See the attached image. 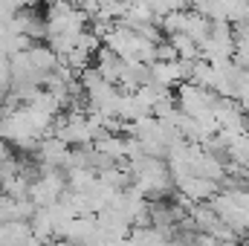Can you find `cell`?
Wrapping results in <instances>:
<instances>
[{
	"label": "cell",
	"instance_id": "6da1fadb",
	"mask_svg": "<svg viewBox=\"0 0 249 246\" xmlns=\"http://www.w3.org/2000/svg\"><path fill=\"white\" fill-rule=\"evenodd\" d=\"M23 58L29 64V72L35 75V81L41 84L44 81V75L47 72H53L55 70V64H58V55L53 53V47L47 44V41H32V47L29 50H23Z\"/></svg>",
	"mask_w": 249,
	"mask_h": 246
},
{
	"label": "cell",
	"instance_id": "7a4b0ae2",
	"mask_svg": "<svg viewBox=\"0 0 249 246\" xmlns=\"http://www.w3.org/2000/svg\"><path fill=\"white\" fill-rule=\"evenodd\" d=\"M174 188L183 191L186 197H191L194 203H200V200H209L217 191V180H209V177H200V174H186V177L174 180Z\"/></svg>",
	"mask_w": 249,
	"mask_h": 246
},
{
	"label": "cell",
	"instance_id": "3957f363",
	"mask_svg": "<svg viewBox=\"0 0 249 246\" xmlns=\"http://www.w3.org/2000/svg\"><path fill=\"white\" fill-rule=\"evenodd\" d=\"M64 174H67V188H72V191H87L90 185L96 183V171L87 168V165H81V168H64Z\"/></svg>",
	"mask_w": 249,
	"mask_h": 246
},
{
	"label": "cell",
	"instance_id": "277c9868",
	"mask_svg": "<svg viewBox=\"0 0 249 246\" xmlns=\"http://www.w3.org/2000/svg\"><path fill=\"white\" fill-rule=\"evenodd\" d=\"M174 50H177V58H200V47L194 44V38H188L186 32H174V35H165Z\"/></svg>",
	"mask_w": 249,
	"mask_h": 246
},
{
	"label": "cell",
	"instance_id": "5b68a950",
	"mask_svg": "<svg viewBox=\"0 0 249 246\" xmlns=\"http://www.w3.org/2000/svg\"><path fill=\"white\" fill-rule=\"evenodd\" d=\"M157 61H174L177 58V50H174V44L168 41V38H162V41H157Z\"/></svg>",
	"mask_w": 249,
	"mask_h": 246
},
{
	"label": "cell",
	"instance_id": "8992f818",
	"mask_svg": "<svg viewBox=\"0 0 249 246\" xmlns=\"http://www.w3.org/2000/svg\"><path fill=\"white\" fill-rule=\"evenodd\" d=\"M12 154H15V148H12V142L0 136V159H6V157H12Z\"/></svg>",
	"mask_w": 249,
	"mask_h": 246
}]
</instances>
